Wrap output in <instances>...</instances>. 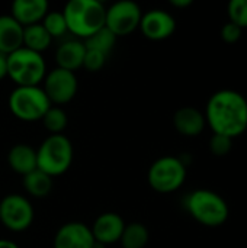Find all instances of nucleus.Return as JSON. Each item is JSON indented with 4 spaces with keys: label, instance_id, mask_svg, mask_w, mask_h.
Instances as JSON below:
<instances>
[{
    "label": "nucleus",
    "instance_id": "412c9836",
    "mask_svg": "<svg viewBox=\"0 0 247 248\" xmlns=\"http://www.w3.org/2000/svg\"><path fill=\"white\" fill-rule=\"evenodd\" d=\"M119 243L122 248H144L148 243V230L140 222L125 225Z\"/></svg>",
    "mask_w": 247,
    "mask_h": 248
},
{
    "label": "nucleus",
    "instance_id": "1a4fd4ad",
    "mask_svg": "<svg viewBox=\"0 0 247 248\" xmlns=\"http://www.w3.org/2000/svg\"><path fill=\"white\" fill-rule=\"evenodd\" d=\"M143 17L141 7L131 0H121L106 9L105 26L118 38L125 36L140 28Z\"/></svg>",
    "mask_w": 247,
    "mask_h": 248
},
{
    "label": "nucleus",
    "instance_id": "bb28decb",
    "mask_svg": "<svg viewBox=\"0 0 247 248\" xmlns=\"http://www.w3.org/2000/svg\"><path fill=\"white\" fill-rule=\"evenodd\" d=\"M106 57H108V55H105V54H102V52L86 49L83 67H84L87 71H90V73H96V71H99V70L103 68V65H105V62H106Z\"/></svg>",
    "mask_w": 247,
    "mask_h": 248
},
{
    "label": "nucleus",
    "instance_id": "9d476101",
    "mask_svg": "<svg viewBox=\"0 0 247 248\" xmlns=\"http://www.w3.org/2000/svg\"><path fill=\"white\" fill-rule=\"evenodd\" d=\"M79 84L74 73L55 67L47 73L44 78V87L48 100L51 105H66L71 102L77 93Z\"/></svg>",
    "mask_w": 247,
    "mask_h": 248
},
{
    "label": "nucleus",
    "instance_id": "0eeeda50",
    "mask_svg": "<svg viewBox=\"0 0 247 248\" xmlns=\"http://www.w3.org/2000/svg\"><path fill=\"white\" fill-rule=\"evenodd\" d=\"M147 180L153 190L159 193H173L181 189L186 180V166L178 157H162L150 166Z\"/></svg>",
    "mask_w": 247,
    "mask_h": 248
},
{
    "label": "nucleus",
    "instance_id": "6ab92c4d",
    "mask_svg": "<svg viewBox=\"0 0 247 248\" xmlns=\"http://www.w3.org/2000/svg\"><path fill=\"white\" fill-rule=\"evenodd\" d=\"M52 38L42 26V23H35L23 28V48L33 52L42 54L51 45Z\"/></svg>",
    "mask_w": 247,
    "mask_h": 248
},
{
    "label": "nucleus",
    "instance_id": "20e7f679",
    "mask_svg": "<svg viewBox=\"0 0 247 248\" xmlns=\"http://www.w3.org/2000/svg\"><path fill=\"white\" fill-rule=\"evenodd\" d=\"M73 155V144L66 135H49L36 150V169L51 179L61 176L71 167Z\"/></svg>",
    "mask_w": 247,
    "mask_h": 248
},
{
    "label": "nucleus",
    "instance_id": "aec40b11",
    "mask_svg": "<svg viewBox=\"0 0 247 248\" xmlns=\"http://www.w3.org/2000/svg\"><path fill=\"white\" fill-rule=\"evenodd\" d=\"M22 185L28 195L42 199L49 195V192L52 189V179L48 174H45L44 171H41L39 169H36V170L31 171L29 174L23 176Z\"/></svg>",
    "mask_w": 247,
    "mask_h": 248
},
{
    "label": "nucleus",
    "instance_id": "39448f33",
    "mask_svg": "<svg viewBox=\"0 0 247 248\" xmlns=\"http://www.w3.org/2000/svg\"><path fill=\"white\" fill-rule=\"evenodd\" d=\"M47 76V64L42 54L26 48L7 55V77L13 80L16 87L39 86Z\"/></svg>",
    "mask_w": 247,
    "mask_h": 248
},
{
    "label": "nucleus",
    "instance_id": "c756f323",
    "mask_svg": "<svg viewBox=\"0 0 247 248\" xmlns=\"http://www.w3.org/2000/svg\"><path fill=\"white\" fill-rule=\"evenodd\" d=\"M170 4L178 9H185L192 4V0H170Z\"/></svg>",
    "mask_w": 247,
    "mask_h": 248
},
{
    "label": "nucleus",
    "instance_id": "4be33fe9",
    "mask_svg": "<svg viewBox=\"0 0 247 248\" xmlns=\"http://www.w3.org/2000/svg\"><path fill=\"white\" fill-rule=\"evenodd\" d=\"M115 42H116V36L106 26L100 28L98 32H95L92 36H89L87 39L83 41L86 49L98 51V52H102L105 55H108L114 49Z\"/></svg>",
    "mask_w": 247,
    "mask_h": 248
},
{
    "label": "nucleus",
    "instance_id": "a211bd4d",
    "mask_svg": "<svg viewBox=\"0 0 247 248\" xmlns=\"http://www.w3.org/2000/svg\"><path fill=\"white\" fill-rule=\"evenodd\" d=\"M7 163L13 171L26 176L36 170V150L26 144H17L10 148L7 154Z\"/></svg>",
    "mask_w": 247,
    "mask_h": 248
},
{
    "label": "nucleus",
    "instance_id": "4468645a",
    "mask_svg": "<svg viewBox=\"0 0 247 248\" xmlns=\"http://www.w3.org/2000/svg\"><path fill=\"white\" fill-rule=\"evenodd\" d=\"M48 13L45 0H16L12 4V17L23 28L41 23Z\"/></svg>",
    "mask_w": 247,
    "mask_h": 248
},
{
    "label": "nucleus",
    "instance_id": "5701e85b",
    "mask_svg": "<svg viewBox=\"0 0 247 248\" xmlns=\"http://www.w3.org/2000/svg\"><path fill=\"white\" fill-rule=\"evenodd\" d=\"M42 124L51 135H60L67 128V113L60 106H51L48 112L44 115Z\"/></svg>",
    "mask_w": 247,
    "mask_h": 248
},
{
    "label": "nucleus",
    "instance_id": "7ed1b4c3",
    "mask_svg": "<svg viewBox=\"0 0 247 248\" xmlns=\"http://www.w3.org/2000/svg\"><path fill=\"white\" fill-rule=\"evenodd\" d=\"M185 205L189 215L204 227H221L230 217V208L226 199L208 189H198L189 193Z\"/></svg>",
    "mask_w": 247,
    "mask_h": 248
},
{
    "label": "nucleus",
    "instance_id": "f257e3e1",
    "mask_svg": "<svg viewBox=\"0 0 247 248\" xmlns=\"http://www.w3.org/2000/svg\"><path fill=\"white\" fill-rule=\"evenodd\" d=\"M204 116L213 134L234 140L247 129V99L237 90H218L208 99Z\"/></svg>",
    "mask_w": 247,
    "mask_h": 248
},
{
    "label": "nucleus",
    "instance_id": "6e6552de",
    "mask_svg": "<svg viewBox=\"0 0 247 248\" xmlns=\"http://www.w3.org/2000/svg\"><path fill=\"white\" fill-rule=\"evenodd\" d=\"M32 203L22 195L12 193L0 202V222L13 232H22L28 230L33 222Z\"/></svg>",
    "mask_w": 247,
    "mask_h": 248
},
{
    "label": "nucleus",
    "instance_id": "a878e982",
    "mask_svg": "<svg viewBox=\"0 0 247 248\" xmlns=\"http://www.w3.org/2000/svg\"><path fill=\"white\" fill-rule=\"evenodd\" d=\"M233 148V140L224 135H218V134H213L211 140H210V151L211 154L217 155V157H224L227 155Z\"/></svg>",
    "mask_w": 247,
    "mask_h": 248
},
{
    "label": "nucleus",
    "instance_id": "393cba45",
    "mask_svg": "<svg viewBox=\"0 0 247 248\" xmlns=\"http://www.w3.org/2000/svg\"><path fill=\"white\" fill-rule=\"evenodd\" d=\"M230 22L239 28H247V0H231L227 6Z\"/></svg>",
    "mask_w": 247,
    "mask_h": 248
},
{
    "label": "nucleus",
    "instance_id": "423d86ee",
    "mask_svg": "<svg viewBox=\"0 0 247 248\" xmlns=\"http://www.w3.org/2000/svg\"><path fill=\"white\" fill-rule=\"evenodd\" d=\"M7 105L13 116L23 122L42 121L44 115L52 106L39 86L16 87L12 90Z\"/></svg>",
    "mask_w": 247,
    "mask_h": 248
},
{
    "label": "nucleus",
    "instance_id": "f8f14e48",
    "mask_svg": "<svg viewBox=\"0 0 247 248\" xmlns=\"http://www.w3.org/2000/svg\"><path fill=\"white\" fill-rule=\"evenodd\" d=\"M54 248H95V238L87 225L82 222H68L57 231Z\"/></svg>",
    "mask_w": 247,
    "mask_h": 248
},
{
    "label": "nucleus",
    "instance_id": "9b49d317",
    "mask_svg": "<svg viewBox=\"0 0 247 248\" xmlns=\"http://www.w3.org/2000/svg\"><path fill=\"white\" fill-rule=\"evenodd\" d=\"M140 29L143 35L150 41H163L173 35L176 31L175 17L162 9H153L143 13Z\"/></svg>",
    "mask_w": 247,
    "mask_h": 248
},
{
    "label": "nucleus",
    "instance_id": "f3484780",
    "mask_svg": "<svg viewBox=\"0 0 247 248\" xmlns=\"http://www.w3.org/2000/svg\"><path fill=\"white\" fill-rule=\"evenodd\" d=\"M23 46V26L10 15L0 16V54L9 55Z\"/></svg>",
    "mask_w": 247,
    "mask_h": 248
},
{
    "label": "nucleus",
    "instance_id": "c85d7f7f",
    "mask_svg": "<svg viewBox=\"0 0 247 248\" xmlns=\"http://www.w3.org/2000/svg\"><path fill=\"white\" fill-rule=\"evenodd\" d=\"M7 77V55L0 54V80Z\"/></svg>",
    "mask_w": 247,
    "mask_h": 248
},
{
    "label": "nucleus",
    "instance_id": "2eb2a0df",
    "mask_svg": "<svg viewBox=\"0 0 247 248\" xmlns=\"http://www.w3.org/2000/svg\"><path fill=\"white\" fill-rule=\"evenodd\" d=\"M205 116L204 113L192 106L181 108L173 115L175 129L185 137H197L205 129Z\"/></svg>",
    "mask_w": 247,
    "mask_h": 248
},
{
    "label": "nucleus",
    "instance_id": "cd10ccee",
    "mask_svg": "<svg viewBox=\"0 0 247 248\" xmlns=\"http://www.w3.org/2000/svg\"><path fill=\"white\" fill-rule=\"evenodd\" d=\"M242 33H243V29L230 20L221 28V38L226 44H236L237 41H240Z\"/></svg>",
    "mask_w": 247,
    "mask_h": 248
},
{
    "label": "nucleus",
    "instance_id": "f03ea898",
    "mask_svg": "<svg viewBox=\"0 0 247 248\" xmlns=\"http://www.w3.org/2000/svg\"><path fill=\"white\" fill-rule=\"evenodd\" d=\"M67 29L80 39H87L105 26L106 7L98 0H71L63 10Z\"/></svg>",
    "mask_w": 247,
    "mask_h": 248
},
{
    "label": "nucleus",
    "instance_id": "dca6fc26",
    "mask_svg": "<svg viewBox=\"0 0 247 248\" xmlns=\"http://www.w3.org/2000/svg\"><path fill=\"white\" fill-rule=\"evenodd\" d=\"M86 55V46L79 39H70L63 42L55 51V62L58 68L74 73L83 67Z\"/></svg>",
    "mask_w": 247,
    "mask_h": 248
},
{
    "label": "nucleus",
    "instance_id": "7c9ffc66",
    "mask_svg": "<svg viewBox=\"0 0 247 248\" xmlns=\"http://www.w3.org/2000/svg\"><path fill=\"white\" fill-rule=\"evenodd\" d=\"M0 248H19L16 243L10 240H0Z\"/></svg>",
    "mask_w": 247,
    "mask_h": 248
},
{
    "label": "nucleus",
    "instance_id": "b1692460",
    "mask_svg": "<svg viewBox=\"0 0 247 248\" xmlns=\"http://www.w3.org/2000/svg\"><path fill=\"white\" fill-rule=\"evenodd\" d=\"M41 23L47 29V32L49 33V36L52 39L61 38L63 35H66L68 32L63 12H48Z\"/></svg>",
    "mask_w": 247,
    "mask_h": 248
},
{
    "label": "nucleus",
    "instance_id": "ddd939ff",
    "mask_svg": "<svg viewBox=\"0 0 247 248\" xmlns=\"http://www.w3.org/2000/svg\"><path fill=\"white\" fill-rule=\"evenodd\" d=\"M124 228H125V222L118 214L105 212L96 218L90 231L95 238V243L106 247V246L115 244L121 240Z\"/></svg>",
    "mask_w": 247,
    "mask_h": 248
}]
</instances>
